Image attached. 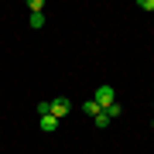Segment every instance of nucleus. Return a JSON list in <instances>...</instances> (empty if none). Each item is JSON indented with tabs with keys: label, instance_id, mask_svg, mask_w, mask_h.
Returning <instances> with one entry per match:
<instances>
[{
	"label": "nucleus",
	"instance_id": "obj_1",
	"mask_svg": "<svg viewBox=\"0 0 154 154\" xmlns=\"http://www.w3.org/2000/svg\"><path fill=\"white\" fill-rule=\"evenodd\" d=\"M93 99H96V106H99V110H110V106L116 103V93H113V86H99Z\"/></svg>",
	"mask_w": 154,
	"mask_h": 154
},
{
	"label": "nucleus",
	"instance_id": "obj_2",
	"mask_svg": "<svg viewBox=\"0 0 154 154\" xmlns=\"http://www.w3.org/2000/svg\"><path fill=\"white\" fill-rule=\"evenodd\" d=\"M48 106H51V116L62 120V116L72 110V99H69V96H55V99H48Z\"/></svg>",
	"mask_w": 154,
	"mask_h": 154
},
{
	"label": "nucleus",
	"instance_id": "obj_3",
	"mask_svg": "<svg viewBox=\"0 0 154 154\" xmlns=\"http://www.w3.org/2000/svg\"><path fill=\"white\" fill-rule=\"evenodd\" d=\"M38 127H41L45 134H55V130H58V116H51V113H48V116H41V123H38Z\"/></svg>",
	"mask_w": 154,
	"mask_h": 154
},
{
	"label": "nucleus",
	"instance_id": "obj_4",
	"mask_svg": "<svg viewBox=\"0 0 154 154\" xmlns=\"http://www.w3.org/2000/svg\"><path fill=\"white\" fill-rule=\"evenodd\" d=\"M82 110H86L89 116H93V120H96L99 113H103V110H99V106H96V99H82Z\"/></svg>",
	"mask_w": 154,
	"mask_h": 154
},
{
	"label": "nucleus",
	"instance_id": "obj_5",
	"mask_svg": "<svg viewBox=\"0 0 154 154\" xmlns=\"http://www.w3.org/2000/svg\"><path fill=\"white\" fill-rule=\"evenodd\" d=\"M103 113H106V116H110V120H116V116H123V106H120V103H113V106H110V110H103Z\"/></svg>",
	"mask_w": 154,
	"mask_h": 154
},
{
	"label": "nucleus",
	"instance_id": "obj_6",
	"mask_svg": "<svg viewBox=\"0 0 154 154\" xmlns=\"http://www.w3.org/2000/svg\"><path fill=\"white\" fill-rule=\"evenodd\" d=\"M93 123L99 127V130H103V127H110V116H106V113H99V116H96V120H93Z\"/></svg>",
	"mask_w": 154,
	"mask_h": 154
},
{
	"label": "nucleus",
	"instance_id": "obj_7",
	"mask_svg": "<svg viewBox=\"0 0 154 154\" xmlns=\"http://www.w3.org/2000/svg\"><path fill=\"white\" fill-rule=\"evenodd\" d=\"M31 28H45V14H31Z\"/></svg>",
	"mask_w": 154,
	"mask_h": 154
},
{
	"label": "nucleus",
	"instance_id": "obj_8",
	"mask_svg": "<svg viewBox=\"0 0 154 154\" xmlns=\"http://www.w3.org/2000/svg\"><path fill=\"white\" fill-rule=\"evenodd\" d=\"M41 7H45L41 0H31V4H28V11H31V14H41Z\"/></svg>",
	"mask_w": 154,
	"mask_h": 154
},
{
	"label": "nucleus",
	"instance_id": "obj_9",
	"mask_svg": "<svg viewBox=\"0 0 154 154\" xmlns=\"http://www.w3.org/2000/svg\"><path fill=\"white\" fill-rule=\"evenodd\" d=\"M140 11H151L154 14V0H140Z\"/></svg>",
	"mask_w": 154,
	"mask_h": 154
},
{
	"label": "nucleus",
	"instance_id": "obj_10",
	"mask_svg": "<svg viewBox=\"0 0 154 154\" xmlns=\"http://www.w3.org/2000/svg\"><path fill=\"white\" fill-rule=\"evenodd\" d=\"M151 127H154V120H151Z\"/></svg>",
	"mask_w": 154,
	"mask_h": 154
}]
</instances>
